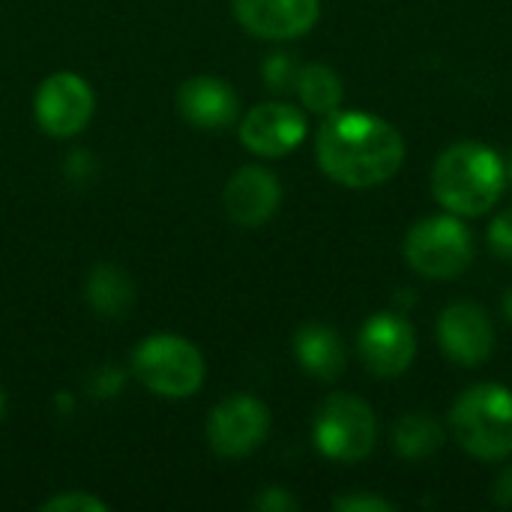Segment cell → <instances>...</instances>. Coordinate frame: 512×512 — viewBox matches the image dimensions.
Masks as SVG:
<instances>
[{"label": "cell", "mask_w": 512, "mask_h": 512, "mask_svg": "<svg viewBox=\"0 0 512 512\" xmlns=\"http://www.w3.org/2000/svg\"><path fill=\"white\" fill-rule=\"evenodd\" d=\"M441 444H444V432L438 420L429 414H405L393 426V447L405 459H429L432 453L441 450Z\"/></svg>", "instance_id": "cell-16"}, {"label": "cell", "mask_w": 512, "mask_h": 512, "mask_svg": "<svg viewBox=\"0 0 512 512\" xmlns=\"http://www.w3.org/2000/svg\"><path fill=\"white\" fill-rule=\"evenodd\" d=\"M255 507L264 512H288L297 510V501H294L285 489H267V492L255 501Z\"/></svg>", "instance_id": "cell-23"}, {"label": "cell", "mask_w": 512, "mask_h": 512, "mask_svg": "<svg viewBox=\"0 0 512 512\" xmlns=\"http://www.w3.org/2000/svg\"><path fill=\"white\" fill-rule=\"evenodd\" d=\"M402 162L405 141L381 117L360 111L333 114L318 132V165L342 186H381L396 177Z\"/></svg>", "instance_id": "cell-1"}, {"label": "cell", "mask_w": 512, "mask_h": 512, "mask_svg": "<svg viewBox=\"0 0 512 512\" xmlns=\"http://www.w3.org/2000/svg\"><path fill=\"white\" fill-rule=\"evenodd\" d=\"M279 201H282V186L276 174L258 165H246L234 171L225 186V210L231 222L243 228L264 225L279 210Z\"/></svg>", "instance_id": "cell-13"}, {"label": "cell", "mask_w": 512, "mask_h": 512, "mask_svg": "<svg viewBox=\"0 0 512 512\" xmlns=\"http://www.w3.org/2000/svg\"><path fill=\"white\" fill-rule=\"evenodd\" d=\"M132 372L150 393L165 399H186L204 384V357L192 342L159 333L138 345Z\"/></svg>", "instance_id": "cell-4"}, {"label": "cell", "mask_w": 512, "mask_h": 512, "mask_svg": "<svg viewBox=\"0 0 512 512\" xmlns=\"http://www.w3.org/2000/svg\"><path fill=\"white\" fill-rule=\"evenodd\" d=\"M237 21L264 39H294L315 27L318 0H231Z\"/></svg>", "instance_id": "cell-12"}, {"label": "cell", "mask_w": 512, "mask_h": 512, "mask_svg": "<svg viewBox=\"0 0 512 512\" xmlns=\"http://www.w3.org/2000/svg\"><path fill=\"white\" fill-rule=\"evenodd\" d=\"M270 432V411L255 396H231L210 411L207 441L213 453L240 459L255 453Z\"/></svg>", "instance_id": "cell-7"}, {"label": "cell", "mask_w": 512, "mask_h": 512, "mask_svg": "<svg viewBox=\"0 0 512 512\" xmlns=\"http://www.w3.org/2000/svg\"><path fill=\"white\" fill-rule=\"evenodd\" d=\"M357 345H360L363 363L378 378H396V375L408 372L417 357L414 327L393 312H381V315L369 318L360 330Z\"/></svg>", "instance_id": "cell-9"}, {"label": "cell", "mask_w": 512, "mask_h": 512, "mask_svg": "<svg viewBox=\"0 0 512 512\" xmlns=\"http://www.w3.org/2000/svg\"><path fill=\"white\" fill-rule=\"evenodd\" d=\"M132 294H135L132 282L120 267H111V264L93 267L90 282H87V297L93 309H99L102 315H120L132 303Z\"/></svg>", "instance_id": "cell-18"}, {"label": "cell", "mask_w": 512, "mask_h": 512, "mask_svg": "<svg viewBox=\"0 0 512 512\" xmlns=\"http://www.w3.org/2000/svg\"><path fill=\"white\" fill-rule=\"evenodd\" d=\"M45 512H108V504L87 492H66L42 504Z\"/></svg>", "instance_id": "cell-20"}, {"label": "cell", "mask_w": 512, "mask_h": 512, "mask_svg": "<svg viewBox=\"0 0 512 512\" xmlns=\"http://www.w3.org/2000/svg\"><path fill=\"white\" fill-rule=\"evenodd\" d=\"M96 108V96L90 84L75 72H57L48 75L36 93V123L42 132L54 138H72L78 135Z\"/></svg>", "instance_id": "cell-8"}, {"label": "cell", "mask_w": 512, "mask_h": 512, "mask_svg": "<svg viewBox=\"0 0 512 512\" xmlns=\"http://www.w3.org/2000/svg\"><path fill=\"white\" fill-rule=\"evenodd\" d=\"M333 510L339 512H393V504L375 495H345L333 501Z\"/></svg>", "instance_id": "cell-22"}, {"label": "cell", "mask_w": 512, "mask_h": 512, "mask_svg": "<svg viewBox=\"0 0 512 512\" xmlns=\"http://www.w3.org/2000/svg\"><path fill=\"white\" fill-rule=\"evenodd\" d=\"M489 243H492L495 255L512 261V207L510 210H504V213L492 222V228H489Z\"/></svg>", "instance_id": "cell-21"}, {"label": "cell", "mask_w": 512, "mask_h": 512, "mask_svg": "<svg viewBox=\"0 0 512 512\" xmlns=\"http://www.w3.org/2000/svg\"><path fill=\"white\" fill-rule=\"evenodd\" d=\"M378 438L372 408L357 399L336 393L315 414V444L333 462H360L372 453Z\"/></svg>", "instance_id": "cell-6"}, {"label": "cell", "mask_w": 512, "mask_h": 512, "mask_svg": "<svg viewBox=\"0 0 512 512\" xmlns=\"http://www.w3.org/2000/svg\"><path fill=\"white\" fill-rule=\"evenodd\" d=\"M405 258L426 279H456L474 261V237L459 219L432 216L408 231Z\"/></svg>", "instance_id": "cell-5"}, {"label": "cell", "mask_w": 512, "mask_h": 512, "mask_svg": "<svg viewBox=\"0 0 512 512\" xmlns=\"http://www.w3.org/2000/svg\"><path fill=\"white\" fill-rule=\"evenodd\" d=\"M0 417H3V393H0Z\"/></svg>", "instance_id": "cell-26"}, {"label": "cell", "mask_w": 512, "mask_h": 512, "mask_svg": "<svg viewBox=\"0 0 512 512\" xmlns=\"http://www.w3.org/2000/svg\"><path fill=\"white\" fill-rule=\"evenodd\" d=\"M504 315L512 321V288L507 291V297H504Z\"/></svg>", "instance_id": "cell-25"}, {"label": "cell", "mask_w": 512, "mask_h": 512, "mask_svg": "<svg viewBox=\"0 0 512 512\" xmlns=\"http://www.w3.org/2000/svg\"><path fill=\"white\" fill-rule=\"evenodd\" d=\"M438 342L450 360L462 366H480L492 354L495 330H492L489 315L480 306L453 303L438 318Z\"/></svg>", "instance_id": "cell-11"}, {"label": "cell", "mask_w": 512, "mask_h": 512, "mask_svg": "<svg viewBox=\"0 0 512 512\" xmlns=\"http://www.w3.org/2000/svg\"><path fill=\"white\" fill-rule=\"evenodd\" d=\"M306 138V117L288 102H261L240 123V141L267 159L288 156Z\"/></svg>", "instance_id": "cell-10"}, {"label": "cell", "mask_w": 512, "mask_h": 512, "mask_svg": "<svg viewBox=\"0 0 512 512\" xmlns=\"http://www.w3.org/2000/svg\"><path fill=\"white\" fill-rule=\"evenodd\" d=\"M492 498H495V504H501V507H512V468H507V471L495 480Z\"/></svg>", "instance_id": "cell-24"}, {"label": "cell", "mask_w": 512, "mask_h": 512, "mask_svg": "<svg viewBox=\"0 0 512 512\" xmlns=\"http://www.w3.org/2000/svg\"><path fill=\"white\" fill-rule=\"evenodd\" d=\"M462 450L498 462L512 453V393L501 384H477L459 396L450 414Z\"/></svg>", "instance_id": "cell-3"}, {"label": "cell", "mask_w": 512, "mask_h": 512, "mask_svg": "<svg viewBox=\"0 0 512 512\" xmlns=\"http://www.w3.org/2000/svg\"><path fill=\"white\" fill-rule=\"evenodd\" d=\"M300 69L297 60L291 54H273L267 63H264V81L267 87L273 90H297V78H300Z\"/></svg>", "instance_id": "cell-19"}, {"label": "cell", "mask_w": 512, "mask_h": 512, "mask_svg": "<svg viewBox=\"0 0 512 512\" xmlns=\"http://www.w3.org/2000/svg\"><path fill=\"white\" fill-rule=\"evenodd\" d=\"M294 354L303 372L318 381H336L345 369V345L339 333L324 324H306L294 336Z\"/></svg>", "instance_id": "cell-15"}, {"label": "cell", "mask_w": 512, "mask_h": 512, "mask_svg": "<svg viewBox=\"0 0 512 512\" xmlns=\"http://www.w3.org/2000/svg\"><path fill=\"white\" fill-rule=\"evenodd\" d=\"M507 183L504 162L495 150L477 141H462L444 150L432 171V192L441 207L456 216H483L495 207Z\"/></svg>", "instance_id": "cell-2"}, {"label": "cell", "mask_w": 512, "mask_h": 512, "mask_svg": "<svg viewBox=\"0 0 512 512\" xmlns=\"http://www.w3.org/2000/svg\"><path fill=\"white\" fill-rule=\"evenodd\" d=\"M180 114L198 129H225L240 114V99L234 87L216 75H195L183 81L177 93Z\"/></svg>", "instance_id": "cell-14"}, {"label": "cell", "mask_w": 512, "mask_h": 512, "mask_svg": "<svg viewBox=\"0 0 512 512\" xmlns=\"http://www.w3.org/2000/svg\"><path fill=\"white\" fill-rule=\"evenodd\" d=\"M297 93H300L303 105L315 114H333L342 105V81L324 63H309L300 69Z\"/></svg>", "instance_id": "cell-17"}, {"label": "cell", "mask_w": 512, "mask_h": 512, "mask_svg": "<svg viewBox=\"0 0 512 512\" xmlns=\"http://www.w3.org/2000/svg\"><path fill=\"white\" fill-rule=\"evenodd\" d=\"M510 177H512V162H510Z\"/></svg>", "instance_id": "cell-27"}]
</instances>
